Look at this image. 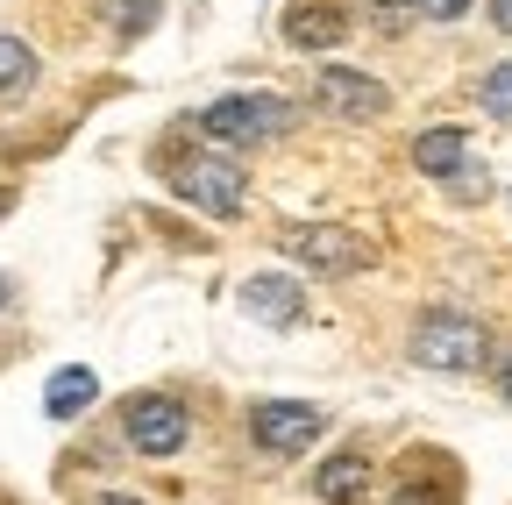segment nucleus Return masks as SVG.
<instances>
[{
	"label": "nucleus",
	"instance_id": "nucleus-1",
	"mask_svg": "<svg viewBox=\"0 0 512 505\" xmlns=\"http://www.w3.org/2000/svg\"><path fill=\"white\" fill-rule=\"evenodd\" d=\"M484 356H491V335L463 306H434L413 321V363H427V370H477Z\"/></svg>",
	"mask_w": 512,
	"mask_h": 505
},
{
	"label": "nucleus",
	"instance_id": "nucleus-2",
	"mask_svg": "<svg viewBox=\"0 0 512 505\" xmlns=\"http://www.w3.org/2000/svg\"><path fill=\"white\" fill-rule=\"evenodd\" d=\"M292 121H299V107L278 100V93H228V100H214L200 114V136H214V143H271V136H292Z\"/></svg>",
	"mask_w": 512,
	"mask_h": 505
},
{
	"label": "nucleus",
	"instance_id": "nucleus-3",
	"mask_svg": "<svg viewBox=\"0 0 512 505\" xmlns=\"http://www.w3.org/2000/svg\"><path fill=\"white\" fill-rule=\"evenodd\" d=\"M171 185H178V200L185 207H200L214 221H235L249 207V178L228 164V157H178L171 164Z\"/></svg>",
	"mask_w": 512,
	"mask_h": 505
},
{
	"label": "nucleus",
	"instance_id": "nucleus-4",
	"mask_svg": "<svg viewBox=\"0 0 512 505\" xmlns=\"http://www.w3.org/2000/svg\"><path fill=\"white\" fill-rule=\"evenodd\" d=\"M121 434H128V449H136V456H178L185 434H192V413L171 392H143V399L121 406Z\"/></svg>",
	"mask_w": 512,
	"mask_h": 505
},
{
	"label": "nucleus",
	"instance_id": "nucleus-5",
	"mask_svg": "<svg viewBox=\"0 0 512 505\" xmlns=\"http://www.w3.org/2000/svg\"><path fill=\"white\" fill-rule=\"evenodd\" d=\"M320 427H328V413L306 406V399H264V406H249V434L264 441L271 456H299V449H313Z\"/></svg>",
	"mask_w": 512,
	"mask_h": 505
},
{
	"label": "nucleus",
	"instance_id": "nucleus-6",
	"mask_svg": "<svg viewBox=\"0 0 512 505\" xmlns=\"http://www.w3.org/2000/svg\"><path fill=\"white\" fill-rule=\"evenodd\" d=\"M285 257L306 264L313 278H349V271H363V235H349V228H285Z\"/></svg>",
	"mask_w": 512,
	"mask_h": 505
},
{
	"label": "nucleus",
	"instance_id": "nucleus-7",
	"mask_svg": "<svg viewBox=\"0 0 512 505\" xmlns=\"http://www.w3.org/2000/svg\"><path fill=\"white\" fill-rule=\"evenodd\" d=\"M313 93H320V107L342 114V121H377L384 107H392V93H384L370 72H349V65H328L313 79Z\"/></svg>",
	"mask_w": 512,
	"mask_h": 505
},
{
	"label": "nucleus",
	"instance_id": "nucleus-8",
	"mask_svg": "<svg viewBox=\"0 0 512 505\" xmlns=\"http://www.w3.org/2000/svg\"><path fill=\"white\" fill-rule=\"evenodd\" d=\"M242 313L264 328H299L306 321V292L292 278H242Z\"/></svg>",
	"mask_w": 512,
	"mask_h": 505
},
{
	"label": "nucleus",
	"instance_id": "nucleus-9",
	"mask_svg": "<svg viewBox=\"0 0 512 505\" xmlns=\"http://www.w3.org/2000/svg\"><path fill=\"white\" fill-rule=\"evenodd\" d=\"M349 15L335 8V0H299V8L285 15V43H299V50H335V43H349Z\"/></svg>",
	"mask_w": 512,
	"mask_h": 505
},
{
	"label": "nucleus",
	"instance_id": "nucleus-10",
	"mask_svg": "<svg viewBox=\"0 0 512 505\" xmlns=\"http://www.w3.org/2000/svg\"><path fill=\"white\" fill-rule=\"evenodd\" d=\"M363 491H370L363 449H342V456H328V463L313 470V498H320V505H363Z\"/></svg>",
	"mask_w": 512,
	"mask_h": 505
},
{
	"label": "nucleus",
	"instance_id": "nucleus-11",
	"mask_svg": "<svg viewBox=\"0 0 512 505\" xmlns=\"http://www.w3.org/2000/svg\"><path fill=\"white\" fill-rule=\"evenodd\" d=\"M100 399V377L86 370V363H64L50 385H43V406H50V420H72V413H86Z\"/></svg>",
	"mask_w": 512,
	"mask_h": 505
},
{
	"label": "nucleus",
	"instance_id": "nucleus-12",
	"mask_svg": "<svg viewBox=\"0 0 512 505\" xmlns=\"http://www.w3.org/2000/svg\"><path fill=\"white\" fill-rule=\"evenodd\" d=\"M413 164H420L427 178H456V171L470 164V136H463V129H427V136L413 143Z\"/></svg>",
	"mask_w": 512,
	"mask_h": 505
},
{
	"label": "nucleus",
	"instance_id": "nucleus-13",
	"mask_svg": "<svg viewBox=\"0 0 512 505\" xmlns=\"http://www.w3.org/2000/svg\"><path fill=\"white\" fill-rule=\"evenodd\" d=\"M36 79V50L22 36H0V93H22Z\"/></svg>",
	"mask_w": 512,
	"mask_h": 505
},
{
	"label": "nucleus",
	"instance_id": "nucleus-14",
	"mask_svg": "<svg viewBox=\"0 0 512 505\" xmlns=\"http://www.w3.org/2000/svg\"><path fill=\"white\" fill-rule=\"evenodd\" d=\"M477 93H484V107H491L498 121H512V65H498V72H491Z\"/></svg>",
	"mask_w": 512,
	"mask_h": 505
},
{
	"label": "nucleus",
	"instance_id": "nucleus-15",
	"mask_svg": "<svg viewBox=\"0 0 512 505\" xmlns=\"http://www.w3.org/2000/svg\"><path fill=\"white\" fill-rule=\"evenodd\" d=\"M114 15H121V22H114L121 36H143V29H150V15H157V0H121Z\"/></svg>",
	"mask_w": 512,
	"mask_h": 505
},
{
	"label": "nucleus",
	"instance_id": "nucleus-16",
	"mask_svg": "<svg viewBox=\"0 0 512 505\" xmlns=\"http://www.w3.org/2000/svg\"><path fill=\"white\" fill-rule=\"evenodd\" d=\"M470 0H413V22H463Z\"/></svg>",
	"mask_w": 512,
	"mask_h": 505
},
{
	"label": "nucleus",
	"instance_id": "nucleus-17",
	"mask_svg": "<svg viewBox=\"0 0 512 505\" xmlns=\"http://www.w3.org/2000/svg\"><path fill=\"white\" fill-rule=\"evenodd\" d=\"M370 15H377V29H406L413 22V0H370Z\"/></svg>",
	"mask_w": 512,
	"mask_h": 505
},
{
	"label": "nucleus",
	"instance_id": "nucleus-18",
	"mask_svg": "<svg viewBox=\"0 0 512 505\" xmlns=\"http://www.w3.org/2000/svg\"><path fill=\"white\" fill-rule=\"evenodd\" d=\"M448 185H456V200H484V185H491V178H484V164H463Z\"/></svg>",
	"mask_w": 512,
	"mask_h": 505
},
{
	"label": "nucleus",
	"instance_id": "nucleus-19",
	"mask_svg": "<svg viewBox=\"0 0 512 505\" xmlns=\"http://www.w3.org/2000/svg\"><path fill=\"white\" fill-rule=\"evenodd\" d=\"M448 498H456L448 484H406V491H399V505H448Z\"/></svg>",
	"mask_w": 512,
	"mask_h": 505
},
{
	"label": "nucleus",
	"instance_id": "nucleus-20",
	"mask_svg": "<svg viewBox=\"0 0 512 505\" xmlns=\"http://www.w3.org/2000/svg\"><path fill=\"white\" fill-rule=\"evenodd\" d=\"M491 29H505V36H512V0H491Z\"/></svg>",
	"mask_w": 512,
	"mask_h": 505
},
{
	"label": "nucleus",
	"instance_id": "nucleus-21",
	"mask_svg": "<svg viewBox=\"0 0 512 505\" xmlns=\"http://www.w3.org/2000/svg\"><path fill=\"white\" fill-rule=\"evenodd\" d=\"M498 392H505V406H512V356L498 363Z\"/></svg>",
	"mask_w": 512,
	"mask_h": 505
},
{
	"label": "nucleus",
	"instance_id": "nucleus-22",
	"mask_svg": "<svg viewBox=\"0 0 512 505\" xmlns=\"http://www.w3.org/2000/svg\"><path fill=\"white\" fill-rule=\"evenodd\" d=\"M93 505H143V498H128V491H107V498H93Z\"/></svg>",
	"mask_w": 512,
	"mask_h": 505
},
{
	"label": "nucleus",
	"instance_id": "nucleus-23",
	"mask_svg": "<svg viewBox=\"0 0 512 505\" xmlns=\"http://www.w3.org/2000/svg\"><path fill=\"white\" fill-rule=\"evenodd\" d=\"M8 207H15V193H8V185H0V214H8Z\"/></svg>",
	"mask_w": 512,
	"mask_h": 505
},
{
	"label": "nucleus",
	"instance_id": "nucleus-24",
	"mask_svg": "<svg viewBox=\"0 0 512 505\" xmlns=\"http://www.w3.org/2000/svg\"><path fill=\"white\" fill-rule=\"evenodd\" d=\"M8 299H15V285H8V278H0V306H8Z\"/></svg>",
	"mask_w": 512,
	"mask_h": 505
}]
</instances>
